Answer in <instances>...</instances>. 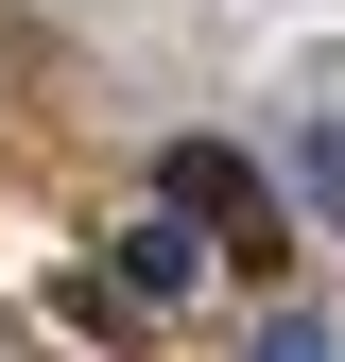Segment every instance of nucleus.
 Returning <instances> with one entry per match:
<instances>
[{
    "mask_svg": "<svg viewBox=\"0 0 345 362\" xmlns=\"http://www.w3.org/2000/svg\"><path fill=\"white\" fill-rule=\"evenodd\" d=\"M156 190L207 224V259H225V276H293V207L259 190V173H242L225 139H172V173H156Z\"/></svg>",
    "mask_w": 345,
    "mask_h": 362,
    "instance_id": "1",
    "label": "nucleus"
},
{
    "mask_svg": "<svg viewBox=\"0 0 345 362\" xmlns=\"http://www.w3.org/2000/svg\"><path fill=\"white\" fill-rule=\"evenodd\" d=\"M311 190H328V207H345V156H328V139H311Z\"/></svg>",
    "mask_w": 345,
    "mask_h": 362,
    "instance_id": "4",
    "label": "nucleus"
},
{
    "mask_svg": "<svg viewBox=\"0 0 345 362\" xmlns=\"http://www.w3.org/2000/svg\"><path fill=\"white\" fill-rule=\"evenodd\" d=\"M190 276H225V259H207V224L172 207V190H156V224H139V242H121V293H139V310H172Z\"/></svg>",
    "mask_w": 345,
    "mask_h": 362,
    "instance_id": "2",
    "label": "nucleus"
},
{
    "mask_svg": "<svg viewBox=\"0 0 345 362\" xmlns=\"http://www.w3.org/2000/svg\"><path fill=\"white\" fill-rule=\"evenodd\" d=\"M259 362H328V328H276V345H259Z\"/></svg>",
    "mask_w": 345,
    "mask_h": 362,
    "instance_id": "3",
    "label": "nucleus"
}]
</instances>
